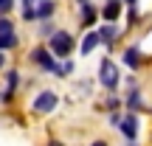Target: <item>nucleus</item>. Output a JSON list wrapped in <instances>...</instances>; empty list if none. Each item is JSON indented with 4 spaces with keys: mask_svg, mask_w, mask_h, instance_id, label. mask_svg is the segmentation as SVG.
Masks as SVG:
<instances>
[{
    "mask_svg": "<svg viewBox=\"0 0 152 146\" xmlns=\"http://www.w3.org/2000/svg\"><path fill=\"white\" fill-rule=\"evenodd\" d=\"M9 31H14V23L3 17V20H0V34H9Z\"/></svg>",
    "mask_w": 152,
    "mask_h": 146,
    "instance_id": "nucleus-16",
    "label": "nucleus"
},
{
    "mask_svg": "<svg viewBox=\"0 0 152 146\" xmlns=\"http://www.w3.org/2000/svg\"><path fill=\"white\" fill-rule=\"evenodd\" d=\"M0 68H3V51H0Z\"/></svg>",
    "mask_w": 152,
    "mask_h": 146,
    "instance_id": "nucleus-21",
    "label": "nucleus"
},
{
    "mask_svg": "<svg viewBox=\"0 0 152 146\" xmlns=\"http://www.w3.org/2000/svg\"><path fill=\"white\" fill-rule=\"evenodd\" d=\"M96 17H99V11L93 9L90 3L82 6V25H93V23H96Z\"/></svg>",
    "mask_w": 152,
    "mask_h": 146,
    "instance_id": "nucleus-10",
    "label": "nucleus"
},
{
    "mask_svg": "<svg viewBox=\"0 0 152 146\" xmlns=\"http://www.w3.org/2000/svg\"><path fill=\"white\" fill-rule=\"evenodd\" d=\"M31 62H34V65H39L42 70H48V73H56V70H59V65L54 62L51 48H34L31 51Z\"/></svg>",
    "mask_w": 152,
    "mask_h": 146,
    "instance_id": "nucleus-3",
    "label": "nucleus"
},
{
    "mask_svg": "<svg viewBox=\"0 0 152 146\" xmlns=\"http://www.w3.org/2000/svg\"><path fill=\"white\" fill-rule=\"evenodd\" d=\"M59 104V98H56V93H51V90H45V93H39L37 98H34V113H51V110Z\"/></svg>",
    "mask_w": 152,
    "mask_h": 146,
    "instance_id": "nucleus-4",
    "label": "nucleus"
},
{
    "mask_svg": "<svg viewBox=\"0 0 152 146\" xmlns=\"http://www.w3.org/2000/svg\"><path fill=\"white\" fill-rule=\"evenodd\" d=\"M107 110H118V98H110V101H107Z\"/></svg>",
    "mask_w": 152,
    "mask_h": 146,
    "instance_id": "nucleus-18",
    "label": "nucleus"
},
{
    "mask_svg": "<svg viewBox=\"0 0 152 146\" xmlns=\"http://www.w3.org/2000/svg\"><path fill=\"white\" fill-rule=\"evenodd\" d=\"M124 65L135 70V68L141 65V51H138V48H127L124 51Z\"/></svg>",
    "mask_w": 152,
    "mask_h": 146,
    "instance_id": "nucleus-9",
    "label": "nucleus"
},
{
    "mask_svg": "<svg viewBox=\"0 0 152 146\" xmlns=\"http://www.w3.org/2000/svg\"><path fill=\"white\" fill-rule=\"evenodd\" d=\"M118 129H121V135H124L127 141H135V138H138V118L132 113H127L124 118L118 121Z\"/></svg>",
    "mask_w": 152,
    "mask_h": 146,
    "instance_id": "nucleus-5",
    "label": "nucleus"
},
{
    "mask_svg": "<svg viewBox=\"0 0 152 146\" xmlns=\"http://www.w3.org/2000/svg\"><path fill=\"white\" fill-rule=\"evenodd\" d=\"M54 0H42V3L37 6V20H51L54 17Z\"/></svg>",
    "mask_w": 152,
    "mask_h": 146,
    "instance_id": "nucleus-8",
    "label": "nucleus"
},
{
    "mask_svg": "<svg viewBox=\"0 0 152 146\" xmlns=\"http://www.w3.org/2000/svg\"><path fill=\"white\" fill-rule=\"evenodd\" d=\"M115 37H118V31H115V25H102V31H99V39L107 45L115 42Z\"/></svg>",
    "mask_w": 152,
    "mask_h": 146,
    "instance_id": "nucleus-11",
    "label": "nucleus"
},
{
    "mask_svg": "<svg viewBox=\"0 0 152 146\" xmlns=\"http://www.w3.org/2000/svg\"><path fill=\"white\" fill-rule=\"evenodd\" d=\"M130 146H135V143H132V141H130Z\"/></svg>",
    "mask_w": 152,
    "mask_h": 146,
    "instance_id": "nucleus-23",
    "label": "nucleus"
},
{
    "mask_svg": "<svg viewBox=\"0 0 152 146\" xmlns=\"http://www.w3.org/2000/svg\"><path fill=\"white\" fill-rule=\"evenodd\" d=\"M11 3H14V0H0V14H9Z\"/></svg>",
    "mask_w": 152,
    "mask_h": 146,
    "instance_id": "nucleus-17",
    "label": "nucleus"
},
{
    "mask_svg": "<svg viewBox=\"0 0 152 146\" xmlns=\"http://www.w3.org/2000/svg\"><path fill=\"white\" fill-rule=\"evenodd\" d=\"M127 3H130V9H138V6H135V3H138V0H127Z\"/></svg>",
    "mask_w": 152,
    "mask_h": 146,
    "instance_id": "nucleus-19",
    "label": "nucleus"
},
{
    "mask_svg": "<svg viewBox=\"0 0 152 146\" xmlns=\"http://www.w3.org/2000/svg\"><path fill=\"white\" fill-rule=\"evenodd\" d=\"M79 3H82V6H85V3H90V0H79Z\"/></svg>",
    "mask_w": 152,
    "mask_h": 146,
    "instance_id": "nucleus-22",
    "label": "nucleus"
},
{
    "mask_svg": "<svg viewBox=\"0 0 152 146\" xmlns=\"http://www.w3.org/2000/svg\"><path fill=\"white\" fill-rule=\"evenodd\" d=\"M99 42H102V39H99V31H90V34L85 37V42H82V54H90Z\"/></svg>",
    "mask_w": 152,
    "mask_h": 146,
    "instance_id": "nucleus-12",
    "label": "nucleus"
},
{
    "mask_svg": "<svg viewBox=\"0 0 152 146\" xmlns=\"http://www.w3.org/2000/svg\"><path fill=\"white\" fill-rule=\"evenodd\" d=\"M48 48H51V54H54V56H68L73 51V37L68 31H56L54 37H51Z\"/></svg>",
    "mask_w": 152,
    "mask_h": 146,
    "instance_id": "nucleus-1",
    "label": "nucleus"
},
{
    "mask_svg": "<svg viewBox=\"0 0 152 146\" xmlns=\"http://www.w3.org/2000/svg\"><path fill=\"white\" fill-rule=\"evenodd\" d=\"M14 45H17V34L14 31L0 34V51H9V48H14Z\"/></svg>",
    "mask_w": 152,
    "mask_h": 146,
    "instance_id": "nucleus-13",
    "label": "nucleus"
},
{
    "mask_svg": "<svg viewBox=\"0 0 152 146\" xmlns=\"http://www.w3.org/2000/svg\"><path fill=\"white\" fill-rule=\"evenodd\" d=\"M118 14H121V0H107V6L102 9L104 23H115V20H118Z\"/></svg>",
    "mask_w": 152,
    "mask_h": 146,
    "instance_id": "nucleus-6",
    "label": "nucleus"
},
{
    "mask_svg": "<svg viewBox=\"0 0 152 146\" xmlns=\"http://www.w3.org/2000/svg\"><path fill=\"white\" fill-rule=\"evenodd\" d=\"M6 84H9V87H6V93H3L0 98H3V101H9L11 93H14L17 84H20V73H17V70H9V73H6Z\"/></svg>",
    "mask_w": 152,
    "mask_h": 146,
    "instance_id": "nucleus-7",
    "label": "nucleus"
},
{
    "mask_svg": "<svg viewBox=\"0 0 152 146\" xmlns=\"http://www.w3.org/2000/svg\"><path fill=\"white\" fill-rule=\"evenodd\" d=\"M23 17H26V20H37V9H34V0H23Z\"/></svg>",
    "mask_w": 152,
    "mask_h": 146,
    "instance_id": "nucleus-15",
    "label": "nucleus"
},
{
    "mask_svg": "<svg viewBox=\"0 0 152 146\" xmlns=\"http://www.w3.org/2000/svg\"><path fill=\"white\" fill-rule=\"evenodd\" d=\"M127 107H130V110H138V107H141V93L135 90V84H130V96H127Z\"/></svg>",
    "mask_w": 152,
    "mask_h": 146,
    "instance_id": "nucleus-14",
    "label": "nucleus"
},
{
    "mask_svg": "<svg viewBox=\"0 0 152 146\" xmlns=\"http://www.w3.org/2000/svg\"><path fill=\"white\" fill-rule=\"evenodd\" d=\"M93 146H107V143H104V141H96V143H93Z\"/></svg>",
    "mask_w": 152,
    "mask_h": 146,
    "instance_id": "nucleus-20",
    "label": "nucleus"
},
{
    "mask_svg": "<svg viewBox=\"0 0 152 146\" xmlns=\"http://www.w3.org/2000/svg\"><path fill=\"white\" fill-rule=\"evenodd\" d=\"M99 79H102V84L107 87L110 93L118 87V81H121V76H118V68L113 65L110 59H102V65H99Z\"/></svg>",
    "mask_w": 152,
    "mask_h": 146,
    "instance_id": "nucleus-2",
    "label": "nucleus"
}]
</instances>
